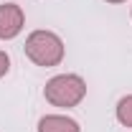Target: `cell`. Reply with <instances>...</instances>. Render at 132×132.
<instances>
[{"mask_svg": "<svg viewBox=\"0 0 132 132\" xmlns=\"http://www.w3.org/2000/svg\"><path fill=\"white\" fill-rule=\"evenodd\" d=\"M26 56L31 59L36 66H43V69H51V66H59L66 56V46L61 41V36L53 31H38L28 33L26 38Z\"/></svg>", "mask_w": 132, "mask_h": 132, "instance_id": "cell-1", "label": "cell"}, {"mask_svg": "<svg viewBox=\"0 0 132 132\" xmlns=\"http://www.w3.org/2000/svg\"><path fill=\"white\" fill-rule=\"evenodd\" d=\"M43 97L51 107L59 109H71L76 104H81L86 97V81L79 74H56L53 79L46 81L43 86Z\"/></svg>", "mask_w": 132, "mask_h": 132, "instance_id": "cell-2", "label": "cell"}, {"mask_svg": "<svg viewBox=\"0 0 132 132\" xmlns=\"http://www.w3.org/2000/svg\"><path fill=\"white\" fill-rule=\"evenodd\" d=\"M26 26V13L18 3H3L0 5V41H13L20 36Z\"/></svg>", "mask_w": 132, "mask_h": 132, "instance_id": "cell-3", "label": "cell"}, {"mask_svg": "<svg viewBox=\"0 0 132 132\" xmlns=\"http://www.w3.org/2000/svg\"><path fill=\"white\" fill-rule=\"evenodd\" d=\"M38 132H81V127L66 114H43L38 119Z\"/></svg>", "mask_w": 132, "mask_h": 132, "instance_id": "cell-4", "label": "cell"}, {"mask_svg": "<svg viewBox=\"0 0 132 132\" xmlns=\"http://www.w3.org/2000/svg\"><path fill=\"white\" fill-rule=\"evenodd\" d=\"M114 114H117V122L122 127H132V94H127V97H122L117 102Z\"/></svg>", "mask_w": 132, "mask_h": 132, "instance_id": "cell-5", "label": "cell"}, {"mask_svg": "<svg viewBox=\"0 0 132 132\" xmlns=\"http://www.w3.org/2000/svg\"><path fill=\"white\" fill-rule=\"evenodd\" d=\"M8 71H10V56H8L5 51H0V79H3Z\"/></svg>", "mask_w": 132, "mask_h": 132, "instance_id": "cell-6", "label": "cell"}, {"mask_svg": "<svg viewBox=\"0 0 132 132\" xmlns=\"http://www.w3.org/2000/svg\"><path fill=\"white\" fill-rule=\"evenodd\" d=\"M107 3H112V5H119V3H125V0H107Z\"/></svg>", "mask_w": 132, "mask_h": 132, "instance_id": "cell-7", "label": "cell"}, {"mask_svg": "<svg viewBox=\"0 0 132 132\" xmlns=\"http://www.w3.org/2000/svg\"><path fill=\"white\" fill-rule=\"evenodd\" d=\"M130 15H132V10H130Z\"/></svg>", "mask_w": 132, "mask_h": 132, "instance_id": "cell-8", "label": "cell"}]
</instances>
